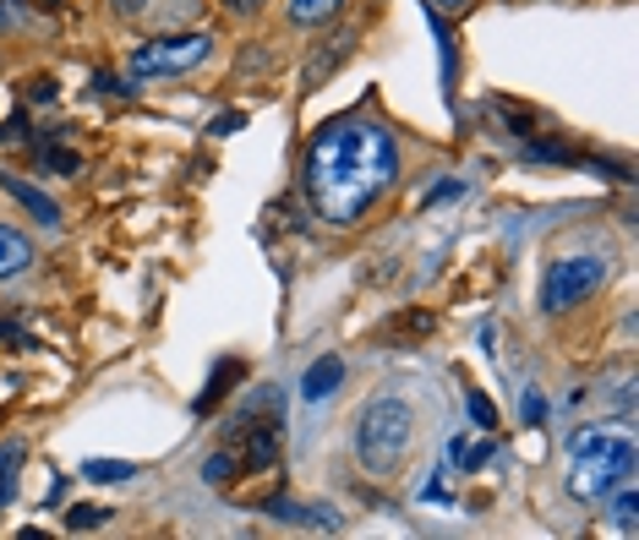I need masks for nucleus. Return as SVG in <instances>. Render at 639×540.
<instances>
[{"mask_svg": "<svg viewBox=\"0 0 639 540\" xmlns=\"http://www.w3.org/2000/svg\"><path fill=\"white\" fill-rule=\"evenodd\" d=\"M525 158H536V164H574L580 153H574L569 142H530V147H525Z\"/></svg>", "mask_w": 639, "mask_h": 540, "instance_id": "nucleus-15", "label": "nucleus"}, {"mask_svg": "<svg viewBox=\"0 0 639 540\" xmlns=\"http://www.w3.org/2000/svg\"><path fill=\"white\" fill-rule=\"evenodd\" d=\"M104 519H110L104 508H93V503H77V508L66 514V530H99Z\"/></svg>", "mask_w": 639, "mask_h": 540, "instance_id": "nucleus-18", "label": "nucleus"}, {"mask_svg": "<svg viewBox=\"0 0 639 540\" xmlns=\"http://www.w3.org/2000/svg\"><path fill=\"white\" fill-rule=\"evenodd\" d=\"M465 409H471V420H476L481 431H492V426H497V409H492V399H486V394H476V388L465 394Z\"/></svg>", "mask_w": 639, "mask_h": 540, "instance_id": "nucleus-19", "label": "nucleus"}, {"mask_svg": "<svg viewBox=\"0 0 639 540\" xmlns=\"http://www.w3.org/2000/svg\"><path fill=\"white\" fill-rule=\"evenodd\" d=\"M0 186H5V191H11V197H16V202H22V208H27V213L44 224V230H55V224H60V208H55V197H44L38 186H27V180H16V175H0Z\"/></svg>", "mask_w": 639, "mask_h": 540, "instance_id": "nucleus-8", "label": "nucleus"}, {"mask_svg": "<svg viewBox=\"0 0 639 540\" xmlns=\"http://www.w3.org/2000/svg\"><path fill=\"white\" fill-rule=\"evenodd\" d=\"M115 5H121V11H143L148 0H115Z\"/></svg>", "mask_w": 639, "mask_h": 540, "instance_id": "nucleus-30", "label": "nucleus"}, {"mask_svg": "<svg viewBox=\"0 0 639 540\" xmlns=\"http://www.w3.org/2000/svg\"><path fill=\"white\" fill-rule=\"evenodd\" d=\"M27 263H33V246H27V241H22L16 230H5V224H0V278L22 273Z\"/></svg>", "mask_w": 639, "mask_h": 540, "instance_id": "nucleus-10", "label": "nucleus"}, {"mask_svg": "<svg viewBox=\"0 0 639 540\" xmlns=\"http://www.w3.org/2000/svg\"><path fill=\"white\" fill-rule=\"evenodd\" d=\"M224 5H230V11H257L263 0H224Z\"/></svg>", "mask_w": 639, "mask_h": 540, "instance_id": "nucleus-29", "label": "nucleus"}, {"mask_svg": "<svg viewBox=\"0 0 639 540\" xmlns=\"http://www.w3.org/2000/svg\"><path fill=\"white\" fill-rule=\"evenodd\" d=\"M99 93H110V99H115V93H121V99H132V82H115L110 71H99Z\"/></svg>", "mask_w": 639, "mask_h": 540, "instance_id": "nucleus-22", "label": "nucleus"}, {"mask_svg": "<svg viewBox=\"0 0 639 540\" xmlns=\"http://www.w3.org/2000/svg\"><path fill=\"white\" fill-rule=\"evenodd\" d=\"M0 142H5V147H11V142H33V136H27V115H22V110H16V115L0 126Z\"/></svg>", "mask_w": 639, "mask_h": 540, "instance_id": "nucleus-20", "label": "nucleus"}, {"mask_svg": "<svg viewBox=\"0 0 639 540\" xmlns=\"http://www.w3.org/2000/svg\"><path fill=\"white\" fill-rule=\"evenodd\" d=\"M454 191H460V180H443V186L427 191V202H443V197H454Z\"/></svg>", "mask_w": 639, "mask_h": 540, "instance_id": "nucleus-26", "label": "nucleus"}, {"mask_svg": "<svg viewBox=\"0 0 639 540\" xmlns=\"http://www.w3.org/2000/svg\"><path fill=\"white\" fill-rule=\"evenodd\" d=\"M82 475H88V481H99V486H110V481H132V475H137V464H115V459H88V464H82Z\"/></svg>", "mask_w": 639, "mask_h": 540, "instance_id": "nucleus-13", "label": "nucleus"}, {"mask_svg": "<svg viewBox=\"0 0 639 540\" xmlns=\"http://www.w3.org/2000/svg\"><path fill=\"white\" fill-rule=\"evenodd\" d=\"M16 22H22V5H16V0H0V33L16 27Z\"/></svg>", "mask_w": 639, "mask_h": 540, "instance_id": "nucleus-24", "label": "nucleus"}, {"mask_svg": "<svg viewBox=\"0 0 639 540\" xmlns=\"http://www.w3.org/2000/svg\"><path fill=\"white\" fill-rule=\"evenodd\" d=\"M613 519H618V530H624V536H635V519H639V497H635V486H624V497L613 503Z\"/></svg>", "mask_w": 639, "mask_h": 540, "instance_id": "nucleus-17", "label": "nucleus"}, {"mask_svg": "<svg viewBox=\"0 0 639 540\" xmlns=\"http://www.w3.org/2000/svg\"><path fill=\"white\" fill-rule=\"evenodd\" d=\"M241 121H246V115H241V110H230V115H219L208 132H213V136H230V132H241Z\"/></svg>", "mask_w": 639, "mask_h": 540, "instance_id": "nucleus-21", "label": "nucleus"}, {"mask_svg": "<svg viewBox=\"0 0 639 540\" xmlns=\"http://www.w3.org/2000/svg\"><path fill=\"white\" fill-rule=\"evenodd\" d=\"M27 147H33V164L49 169V175H77V169H82V153L66 142V132L38 136V142H27Z\"/></svg>", "mask_w": 639, "mask_h": 540, "instance_id": "nucleus-6", "label": "nucleus"}, {"mask_svg": "<svg viewBox=\"0 0 639 540\" xmlns=\"http://www.w3.org/2000/svg\"><path fill=\"white\" fill-rule=\"evenodd\" d=\"M399 180V142L372 115H339L307 142V197L328 224H355Z\"/></svg>", "mask_w": 639, "mask_h": 540, "instance_id": "nucleus-1", "label": "nucleus"}, {"mask_svg": "<svg viewBox=\"0 0 639 540\" xmlns=\"http://www.w3.org/2000/svg\"><path fill=\"white\" fill-rule=\"evenodd\" d=\"M0 339H5V344H16V350H27V344H33V339H27V328H16V322H0Z\"/></svg>", "mask_w": 639, "mask_h": 540, "instance_id": "nucleus-23", "label": "nucleus"}, {"mask_svg": "<svg viewBox=\"0 0 639 540\" xmlns=\"http://www.w3.org/2000/svg\"><path fill=\"white\" fill-rule=\"evenodd\" d=\"M33 5H44V11H60V5H66V0H33Z\"/></svg>", "mask_w": 639, "mask_h": 540, "instance_id": "nucleus-31", "label": "nucleus"}, {"mask_svg": "<svg viewBox=\"0 0 639 540\" xmlns=\"http://www.w3.org/2000/svg\"><path fill=\"white\" fill-rule=\"evenodd\" d=\"M33 99H38V104H55V82H49V77H38V88H33Z\"/></svg>", "mask_w": 639, "mask_h": 540, "instance_id": "nucleus-25", "label": "nucleus"}, {"mask_svg": "<svg viewBox=\"0 0 639 540\" xmlns=\"http://www.w3.org/2000/svg\"><path fill=\"white\" fill-rule=\"evenodd\" d=\"M607 257H558L547 278H541V306L547 311H569L580 300H591L602 284H607Z\"/></svg>", "mask_w": 639, "mask_h": 540, "instance_id": "nucleus-4", "label": "nucleus"}, {"mask_svg": "<svg viewBox=\"0 0 639 540\" xmlns=\"http://www.w3.org/2000/svg\"><path fill=\"white\" fill-rule=\"evenodd\" d=\"M432 11H460V5H471V0H427Z\"/></svg>", "mask_w": 639, "mask_h": 540, "instance_id": "nucleus-28", "label": "nucleus"}, {"mask_svg": "<svg viewBox=\"0 0 639 540\" xmlns=\"http://www.w3.org/2000/svg\"><path fill=\"white\" fill-rule=\"evenodd\" d=\"M580 453V470L569 481L574 497H613V486H624L635 475V442L624 437H607V431H585L569 442Z\"/></svg>", "mask_w": 639, "mask_h": 540, "instance_id": "nucleus-3", "label": "nucleus"}, {"mask_svg": "<svg viewBox=\"0 0 639 540\" xmlns=\"http://www.w3.org/2000/svg\"><path fill=\"white\" fill-rule=\"evenodd\" d=\"M279 525H307V530H339V519L328 514V508H307V503H290V497H274V503H263Z\"/></svg>", "mask_w": 639, "mask_h": 540, "instance_id": "nucleus-9", "label": "nucleus"}, {"mask_svg": "<svg viewBox=\"0 0 639 540\" xmlns=\"http://www.w3.org/2000/svg\"><path fill=\"white\" fill-rule=\"evenodd\" d=\"M213 49V33H169V38H148L132 55V77H180L191 66H202Z\"/></svg>", "mask_w": 639, "mask_h": 540, "instance_id": "nucleus-5", "label": "nucleus"}, {"mask_svg": "<svg viewBox=\"0 0 639 540\" xmlns=\"http://www.w3.org/2000/svg\"><path fill=\"white\" fill-rule=\"evenodd\" d=\"M339 383H344V361H339V355H322V361L307 366V377H301V399H307V405H322Z\"/></svg>", "mask_w": 639, "mask_h": 540, "instance_id": "nucleus-7", "label": "nucleus"}, {"mask_svg": "<svg viewBox=\"0 0 639 540\" xmlns=\"http://www.w3.org/2000/svg\"><path fill=\"white\" fill-rule=\"evenodd\" d=\"M541 415H547V399H536V394H530V399H525V420H541Z\"/></svg>", "mask_w": 639, "mask_h": 540, "instance_id": "nucleus-27", "label": "nucleus"}, {"mask_svg": "<svg viewBox=\"0 0 639 540\" xmlns=\"http://www.w3.org/2000/svg\"><path fill=\"white\" fill-rule=\"evenodd\" d=\"M410 431H416V415L394 394H383V399H372L361 409V420H355V459L366 464V475H388L405 459Z\"/></svg>", "mask_w": 639, "mask_h": 540, "instance_id": "nucleus-2", "label": "nucleus"}, {"mask_svg": "<svg viewBox=\"0 0 639 540\" xmlns=\"http://www.w3.org/2000/svg\"><path fill=\"white\" fill-rule=\"evenodd\" d=\"M16 464H22V448L5 442V448H0V508L16 497Z\"/></svg>", "mask_w": 639, "mask_h": 540, "instance_id": "nucleus-14", "label": "nucleus"}, {"mask_svg": "<svg viewBox=\"0 0 639 540\" xmlns=\"http://www.w3.org/2000/svg\"><path fill=\"white\" fill-rule=\"evenodd\" d=\"M235 377H241V361H219V366H213V377H208V388L197 394V415L219 405V399L230 394V383H235Z\"/></svg>", "mask_w": 639, "mask_h": 540, "instance_id": "nucleus-11", "label": "nucleus"}, {"mask_svg": "<svg viewBox=\"0 0 639 540\" xmlns=\"http://www.w3.org/2000/svg\"><path fill=\"white\" fill-rule=\"evenodd\" d=\"M235 475H241V453L219 448V453H208V459H202V481H208V486H219V492H224Z\"/></svg>", "mask_w": 639, "mask_h": 540, "instance_id": "nucleus-12", "label": "nucleus"}, {"mask_svg": "<svg viewBox=\"0 0 639 540\" xmlns=\"http://www.w3.org/2000/svg\"><path fill=\"white\" fill-rule=\"evenodd\" d=\"M339 5H344V0H290V16H296V22H328Z\"/></svg>", "mask_w": 639, "mask_h": 540, "instance_id": "nucleus-16", "label": "nucleus"}]
</instances>
